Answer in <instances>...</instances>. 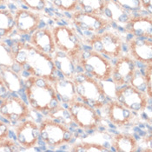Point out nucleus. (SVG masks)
Here are the masks:
<instances>
[{
  "label": "nucleus",
  "instance_id": "f257e3e1",
  "mask_svg": "<svg viewBox=\"0 0 152 152\" xmlns=\"http://www.w3.org/2000/svg\"><path fill=\"white\" fill-rule=\"evenodd\" d=\"M11 50L14 64L29 76L51 83L58 77L53 57L40 51L29 42L17 41Z\"/></svg>",
  "mask_w": 152,
  "mask_h": 152
},
{
  "label": "nucleus",
  "instance_id": "f03ea898",
  "mask_svg": "<svg viewBox=\"0 0 152 152\" xmlns=\"http://www.w3.org/2000/svg\"><path fill=\"white\" fill-rule=\"evenodd\" d=\"M23 84L28 104L34 110L50 113L61 106L60 99L51 82L29 76Z\"/></svg>",
  "mask_w": 152,
  "mask_h": 152
},
{
  "label": "nucleus",
  "instance_id": "7ed1b4c3",
  "mask_svg": "<svg viewBox=\"0 0 152 152\" xmlns=\"http://www.w3.org/2000/svg\"><path fill=\"white\" fill-rule=\"evenodd\" d=\"M72 81L77 97L83 103L95 110H100L104 107L108 96L100 81L84 72H77Z\"/></svg>",
  "mask_w": 152,
  "mask_h": 152
},
{
  "label": "nucleus",
  "instance_id": "20e7f679",
  "mask_svg": "<svg viewBox=\"0 0 152 152\" xmlns=\"http://www.w3.org/2000/svg\"><path fill=\"white\" fill-rule=\"evenodd\" d=\"M74 30L80 39L86 45L96 35L104 32L111 27V21L104 16L91 14L82 11H76L71 15Z\"/></svg>",
  "mask_w": 152,
  "mask_h": 152
},
{
  "label": "nucleus",
  "instance_id": "39448f33",
  "mask_svg": "<svg viewBox=\"0 0 152 152\" xmlns=\"http://www.w3.org/2000/svg\"><path fill=\"white\" fill-rule=\"evenodd\" d=\"M77 64L84 73L100 82L107 81L111 77L112 64L104 55L93 49H83L77 58Z\"/></svg>",
  "mask_w": 152,
  "mask_h": 152
},
{
  "label": "nucleus",
  "instance_id": "423d86ee",
  "mask_svg": "<svg viewBox=\"0 0 152 152\" xmlns=\"http://www.w3.org/2000/svg\"><path fill=\"white\" fill-rule=\"evenodd\" d=\"M73 133L68 126L52 118H45L39 124V137L50 147L58 148L73 139Z\"/></svg>",
  "mask_w": 152,
  "mask_h": 152
},
{
  "label": "nucleus",
  "instance_id": "0eeeda50",
  "mask_svg": "<svg viewBox=\"0 0 152 152\" xmlns=\"http://www.w3.org/2000/svg\"><path fill=\"white\" fill-rule=\"evenodd\" d=\"M57 50L67 54L77 62V58L83 49L82 40L74 28L68 25H57L51 28Z\"/></svg>",
  "mask_w": 152,
  "mask_h": 152
},
{
  "label": "nucleus",
  "instance_id": "6e6552de",
  "mask_svg": "<svg viewBox=\"0 0 152 152\" xmlns=\"http://www.w3.org/2000/svg\"><path fill=\"white\" fill-rule=\"evenodd\" d=\"M67 109L77 127L86 130H94L99 127L102 118L91 106L76 100L69 104Z\"/></svg>",
  "mask_w": 152,
  "mask_h": 152
},
{
  "label": "nucleus",
  "instance_id": "1a4fd4ad",
  "mask_svg": "<svg viewBox=\"0 0 152 152\" xmlns=\"http://www.w3.org/2000/svg\"><path fill=\"white\" fill-rule=\"evenodd\" d=\"M94 50L112 59L123 55V39L118 33L106 30L96 35L88 45Z\"/></svg>",
  "mask_w": 152,
  "mask_h": 152
},
{
  "label": "nucleus",
  "instance_id": "9d476101",
  "mask_svg": "<svg viewBox=\"0 0 152 152\" xmlns=\"http://www.w3.org/2000/svg\"><path fill=\"white\" fill-rule=\"evenodd\" d=\"M115 97L118 103L136 114L143 112L151 100L147 94L138 91L130 84H125L117 89L115 91Z\"/></svg>",
  "mask_w": 152,
  "mask_h": 152
},
{
  "label": "nucleus",
  "instance_id": "9b49d317",
  "mask_svg": "<svg viewBox=\"0 0 152 152\" xmlns=\"http://www.w3.org/2000/svg\"><path fill=\"white\" fill-rule=\"evenodd\" d=\"M0 115L12 123H18L31 117V110L22 98L10 96L1 100Z\"/></svg>",
  "mask_w": 152,
  "mask_h": 152
},
{
  "label": "nucleus",
  "instance_id": "f8f14e48",
  "mask_svg": "<svg viewBox=\"0 0 152 152\" xmlns=\"http://www.w3.org/2000/svg\"><path fill=\"white\" fill-rule=\"evenodd\" d=\"M107 119L117 127L133 126L137 121V115L126 107L122 105L117 100L105 104Z\"/></svg>",
  "mask_w": 152,
  "mask_h": 152
},
{
  "label": "nucleus",
  "instance_id": "ddd939ff",
  "mask_svg": "<svg viewBox=\"0 0 152 152\" xmlns=\"http://www.w3.org/2000/svg\"><path fill=\"white\" fill-rule=\"evenodd\" d=\"M15 29L21 35H31L42 21V16L39 12L27 9L18 8L14 13Z\"/></svg>",
  "mask_w": 152,
  "mask_h": 152
},
{
  "label": "nucleus",
  "instance_id": "4468645a",
  "mask_svg": "<svg viewBox=\"0 0 152 152\" xmlns=\"http://www.w3.org/2000/svg\"><path fill=\"white\" fill-rule=\"evenodd\" d=\"M137 69L136 61L129 55H122L117 58L112 67L111 79L118 87L129 83Z\"/></svg>",
  "mask_w": 152,
  "mask_h": 152
},
{
  "label": "nucleus",
  "instance_id": "2eb2a0df",
  "mask_svg": "<svg viewBox=\"0 0 152 152\" xmlns=\"http://www.w3.org/2000/svg\"><path fill=\"white\" fill-rule=\"evenodd\" d=\"M15 135L18 143L23 149L35 147L39 139V124L35 121L26 119L15 127Z\"/></svg>",
  "mask_w": 152,
  "mask_h": 152
},
{
  "label": "nucleus",
  "instance_id": "dca6fc26",
  "mask_svg": "<svg viewBox=\"0 0 152 152\" xmlns=\"http://www.w3.org/2000/svg\"><path fill=\"white\" fill-rule=\"evenodd\" d=\"M125 31L135 38L149 39L152 38L151 15H141L131 17L129 22L124 25Z\"/></svg>",
  "mask_w": 152,
  "mask_h": 152
},
{
  "label": "nucleus",
  "instance_id": "f3484780",
  "mask_svg": "<svg viewBox=\"0 0 152 152\" xmlns=\"http://www.w3.org/2000/svg\"><path fill=\"white\" fill-rule=\"evenodd\" d=\"M129 56L141 64H152V42L149 39L131 38L127 42Z\"/></svg>",
  "mask_w": 152,
  "mask_h": 152
},
{
  "label": "nucleus",
  "instance_id": "a211bd4d",
  "mask_svg": "<svg viewBox=\"0 0 152 152\" xmlns=\"http://www.w3.org/2000/svg\"><path fill=\"white\" fill-rule=\"evenodd\" d=\"M29 43L40 51L50 56H53L57 50L52 30L50 27L37 29L30 37Z\"/></svg>",
  "mask_w": 152,
  "mask_h": 152
},
{
  "label": "nucleus",
  "instance_id": "6ab92c4d",
  "mask_svg": "<svg viewBox=\"0 0 152 152\" xmlns=\"http://www.w3.org/2000/svg\"><path fill=\"white\" fill-rule=\"evenodd\" d=\"M52 57L58 72L60 73L63 77L72 80L75 75L77 73V62L71 58L67 54L59 50H56Z\"/></svg>",
  "mask_w": 152,
  "mask_h": 152
},
{
  "label": "nucleus",
  "instance_id": "aec40b11",
  "mask_svg": "<svg viewBox=\"0 0 152 152\" xmlns=\"http://www.w3.org/2000/svg\"><path fill=\"white\" fill-rule=\"evenodd\" d=\"M103 16L111 22H115L124 26L129 22L132 17L130 12L123 8L115 0H106Z\"/></svg>",
  "mask_w": 152,
  "mask_h": 152
},
{
  "label": "nucleus",
  "instance_id": "412c9836",
  "mask_svg": "<svg viewBox=\"0 0 152 152\" xmlns=\"http://www.w3.org/2000/svg\"><path fill=\"white\" fill-rule=\"evenodd\" d=\"M52 84L59 99L63 103L69 104L77 100V95L75 90V85L71 79H68L64 77H58L52 83Z\"/></svg>",
  "mask_w": 152,
  "mask_h": 152
},
{
  "label": "nucleus",
  "instance_id": "4be33fe9",
  "mask_svg": "<svg viewBox=\"0 0 152 152\" xmlns=\"http://www.w3.org/2000/svg\"><path fill=\"white\" fill-rule=\"evenodd\" d=\"M112 147L118 152L137 151L138 142L134 136L129 133H118L111 139Z\"/></svg>",
  "mask_w": 152,
  "mask_h": 152
},
{
  "label": "nucleus",
  "instance_id": "5701e85b",
  "mask_svg": "<svg viewBox=\"0 0 152 152\" xmlns=\"http://www.w3.org/2000/svg\"><path fill=\"white\" fill-rule=\"evenodd\" d=\"M0 76L10 92H18L23 89V83L21 76L12 67L0 66Z\"/></svg>",
  "mask_w": 152,
  "mask_h": 152
},
{
  "label": "nucleus",
  "instance_id": "b1692460",
  "mask_svg": "<svg viewBox=\"0 0 152 152\" xmlns=\"http://www.w3.org/2000/svg\"><path fill=\"white\" fill-rule=\"evenodd\" d=\"M14 30V13L8 9H0V38L8 37Z\"/></svg>",
  "mask_w": 152,
  "mask_h": 152
},
{
  "label": "nucleus",
  "instance_id": "393cba45",
  "mask_svg": "<svg viewBox=\"0 0 152 152\" xmlns=\"http://www.w3.org/2000/svg\"><path fill=\"white\" fill-rule=\"evenodd\" d=\"M105 2L106 0H78L79 11L103 16Z\"/></svg>",
  "mask_w": 152,
  "mask_h": 152
},
{
  "label": "nucleus",
  "instance_id": "a878e982",
  "mask_svg": "<svg viewBox=\"0 0 152 152\" xmlns=\"http://www.w3.org/2000/svg\"><path fill=\"white\" fill-rule=\"evenodd\" d=\"M70 151L74 152H106L109 150L103 144L89 142H81L71 146Z\"/></svg>",
  "mask_w": 152,
  "mask_h": 152
},
{
  "label": "nucleus",
  "instance_id": "bb28decb",
  "mask_svg": "<svg viewBox=\"0 0 152 152\" xmlns=\"http://www.w3.org/2000/svg\"><path fill=\"white\" fill-rule=\"evenodd\" d=\"M49 114H50V118L58 121V122L66 125V126L74 124L68 109L64 108L62 105L59 106L58 109H56L55 110H53L52 112H50Z\"/></svg>",
  "mask_w": 152,
  "mask_h": 152
},
{
  "label": "nucleus",
  "instance_id": "cd10ccee",
  "mask_svg": "<svg viewBox=\"0 0 152 152\" xmlns=\"http://www.w3.org/2000/svg\"><path fill=\"white\" fill-rule=\"evenodd\" d=\"M129 84L138 91H142L144 93H147L148 91V84H147V79L144 74V71L141 70H137L132 77V78L129 81Z\"/></svg>",
  "mask_w": 152,
  "mask_h": 152
},
{
  "label": "nucleus",
  "instance_id": "c85d7f7f",
  "mask_svg": "<svg viewBox=\"0 0 152 152\" xmlns=\"http://www.w3.org/2000/svg\"><path fill=\"white\" fill-rule=\"evenodd\" d=\"M55 8L64 12H74L77 11L78 0H52Z\"/></svg>",
  "mask_w": 152,
  "mask_h": 152
},
{
  "label": "nucleus",
  "instance_id": "c756f323",
  "mask_svg": "<svg viewBox=\"0 0 152 152\" xmlns=\"http://www.w3.org/2000/svg\"><path fill=\"white\" fill-rule=\"evenodd\" d=\"M13 65L14 60L12 58V50L0 43V66L13 67Z\"/></svg>",
  "mask_w": 152,
  "mask_h": 152
},
{
  "label": "nucleus",
  "instance_id": "7c9ffc66",
  "mask_svg": "<svg viewBox=\"0 0 152 152\" xmlns=\"http://www.w3.org/2000/svg\"><path fill=\"white\" fill-rule=\"evenodd\" d=\"M29 10L36 12H43L47 5L46 0H20Z\"/></svg>",
  "mask_w": 152,
  "mask_h": 152
},
{
  "label": "nucleus",
  "instance_id": "2f4dec72",
  "mask_svg": "<svg viewBox=\"0 0 152 152\" xmlns=\"http://www.w3.org/2000/svg\"><path fill=\"white\" fill-rule=\"evenodd\" d=\"M119 5L129 12H136L141 10L140 0H115Z\"/></svg>",
  "mask_w": 152,
  "mask_h": 152
},
{
  "label": "nucleus",
  "instance_id": "473e14b6",
  "mask_svg": "<svg viewBox=\"0 0 152 152\" xmlns=\"http://www.w3.org/2000/svg\"><path fill=\"white\" fill-rule=\"evenodd\" d=\"M18 151V146L14 141L11 139L0 141V152H14Z\"/></svg>",
  "mask_w": 152,
  "mask_h": 152
},
{
  "label": "nucleus",
  "instance_id": "72a5a7b5",
  "mask_svg": "<svg viewBox=\"0 0 152 152\" xmlns=\"http://www.w3.org/2000/svg\"><path fill=\"white\" fill-rule=\"evenodd\" d=\"M144 74L147 79V84H148V91H147V96L150 99L152 97V64H146V68L144 70Z\"/></svg>",
  "mask_w": 152,
  "mask_h": 152
},
{
  "label": "nucleus",
  "instance_id": "f704fd0d",
  "mask_svg": "<svg viewBox=\"0 0 152 152\" xmlns=\"http://www.w3.org/2000/svg\"><path fill=\"white\" fill-rule=\"evenodd\" d=\"M9 134H10L9 126L4 122L0 120V141L7 139L9 137Z\"/></svg>",
  "mask_w": 152,
  "mask_h": 152
},
{
  "label": "nucleus",
  "instance_id": "c9c22d12",
  "mask_svg": "<svg viewBox=\"0 0 152 152\" xmlns=\"http://www.w3.org/2000/svg\"><path fill=\"white\" fill-rule=\"evenodd\" d=\"M9 93H10V91H9L8 88L6 87L4 80L2 79V77L0 76V101L4 99L5 97H7Z\"/></svg>",
  "mask_w": 152,
  "mask_h": 152
},
{
  "label": "nucleus",
  "instance_id": "e433bc0d",
  "mask_svg": "<svg viewBox=\"0 0 152 152\" xmlns=\"http://www.w3.org/2000/svg\"><path fill=\"white\" fill-rule=\"evenodd\" d=\"M141 7L148 12V14H152V0H140Z\"/></svg>",
  "mask_w": 152,
  "mask_h": 152
},
{
  "label": "nucleus",
  "instance_id": "4c0bfd02",
  "mask_svg": "<svg viewBox=\"0 0 152 152\" xmlns=\"http://www.w3.org/2000/svg\"><path fill=\"white\" fill-rule=\"evenodd\" d=\"M9 3V0H0V5H4Z\"/></svg>",
  "mask_w": 152,
  "mask_h": 152
}]
</instances>
